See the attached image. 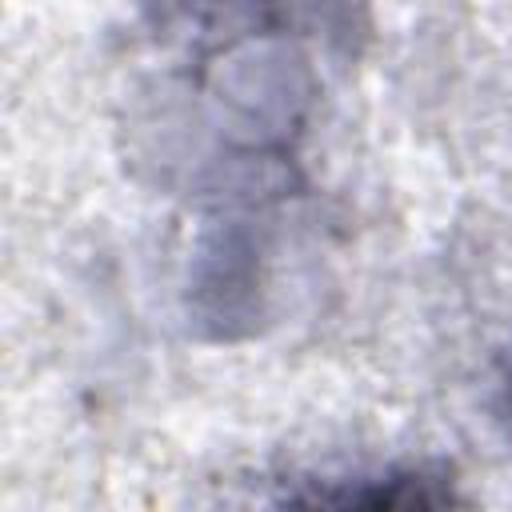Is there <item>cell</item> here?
I'll list each match as a JSON object with an SVG mask.
<instances>
[{"label":"cell","instance_id":"obj_1","mask_svg":"<svg viewBox=\"0 0 512 512\" xmlns=\"http://www.w3.org/2000/svg\"><path fill=\"white\" fill-rule=\"evenodd\" d=\"M276 512H452L444 480L424 472H388L368 480H320L288 492Z\"/></svg>","mask_w":512,"mask_h":512}]
</instances>
